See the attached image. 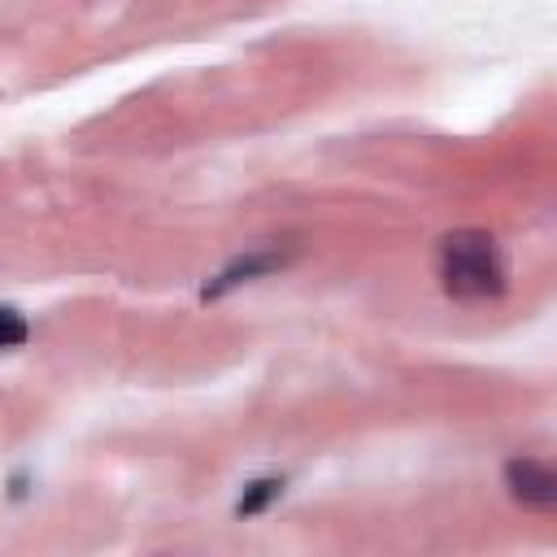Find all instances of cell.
<instances>
[{
  "label": "cell",
  "instance_id": "1",
  "mask_svg": "<svg viewBox=\"0 0 557 557\" xmlns=\"http://www.w3.org/2000/svg\"><path fill=\"white\" fill-rule=\"evenodd\" d=\"M435 278H440L444 296H453L461 305H483V300L505 296L509 265H505V252L492 231L457 226V231L440 235V244H435Z\"/></svg>",
  "mask_w": 557,
  "mask_h": 557
},
{
  "label": "cell",
  "instance_id": "2",
  "mask_svg": "<svg viewBox=\"0 0 557 557\" xmlns=\"http://www.w3.org/2000/svg\"><path fill=\"white\" fill-rule=\"evenodd\" d=\"M500 479H505V492H509L513 505H522L531 513H553L557 509V470L548 461L518 453V457L505 461Z\"/></svg>",
  "mask_w": 557,
  "mask_h": 557
},
{
  "label": "cell",
  "instance_id": "3",
  "mask_svg": "<svg viewBox=\"0 0 557 557\" xmlns=\"http://www.w3.org/2000/svg\"><path fill=\"white\" fill-rule=\"evenodd\" d=\"M292 261V252H283V248H270V244H261V248H248L244 257H235L231 265H222L205 287H200V300H218V296H226V292H235L239 283H252V278H265V274H274V270H283Z\"/></svg>",
  "mask_w": 557,
  "mask_h": 557
},
{
  "label": "cell",
  "instance_id": "4",
  "mask_svg": "<svg viewBox=\"0 0 557 557\" xmlns=\"http://www.w3.org/2000/svg\"><path fill=\"white\" fill-rule=\"evenodd\" d=\"M278 496H283V479H274V474L252 479V483H244V492H239V500H235V518H252V513L270 509Z\"/></svg>",
  "mask_w": 557,
  "mask_h": 557
},
{
  "label": "cell",
  "instance_id": "5",
  "mask_svg": "<svg viewBox=\"0 0 557 557\" xmlns=\"http://www.w3.org/2000/svg\"><path fill=\"white\" fill-rule=\"evenodd\" d=\"M26 339H30V322H26V313L13 309V305H0V352L22 348Z\"/></svg>",
  "mask_w": 557,
  "mask_h": 557
}]
</instances>
